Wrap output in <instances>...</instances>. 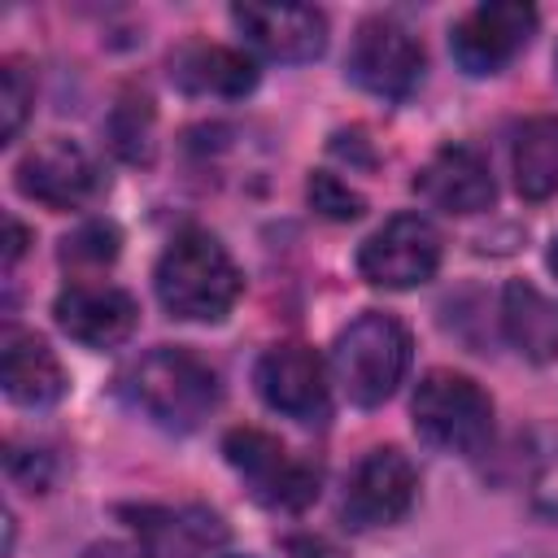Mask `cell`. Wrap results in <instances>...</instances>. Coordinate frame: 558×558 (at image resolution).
<instances>
[{
    "label": "cell",
    "instance_id": "5bb4252c",
    "mask_svg": "<svg viewBox=\"0 0 558 558\" xmlns=\"http://www.w3.org/2000/svg\"><path fill=\"white\" fill-rule=\"evenodd\" d=\"M414 192L445 214H480L497 196L493 170L471 144H445L440 153H432L414 179Z\"/></svg>",
    "mask_w": 558,
    "mask_h": 558
},
{
    "label": "cell",
    "instance_id": "7a4b0ae2",
    "mask_svg": "<svg viewBox=\"0 0 558 558\" xmlns=\"http://www.w3.org/2000/svg\"><path fill=\"white\" fill-rule=\"evenodd\" d=\"M126 401L166 432L201 427L218 405V375L205 357L179 344H157L122 375Z\"/></svg>",
    "mask_w": 558,
    "mask_h": 558
},
{
    "label": "cell",
    "instance_id": "52a82bcc",
    "mask_svg": "<svg viewBox=\"0 0 558 558\" xmlns=\"http://www.w3.org/2000/svg\"><path fill=\"white\" fill-rule=\"evenodd\" d=\"M253 384H257V397L292 418V423H305V427H318L327 423L331 414V388H327V366L323 357L301 344V340H279L270 344L262 357H257V371H253Z\"/></svg>",
    "mask_w": 558,
    "mask_h": 558
},
{
    "label": "cell",
    "instance_id": "4316f807",
    "mask_svg": "<svg viewBox=\"0 0 558 558\" xmlns=\"http://www.w3.org/2000/svg\"><path fill=\"white\" fill-rule=\"evenodd\" d=\"M22 248H26V227H22L17 218H9V244H4V266H13V262L22 257Z\"/></svg>",
    "mask_w": 558,
    "mask_h": 558
},
{
    "label": "cell",
    "instance_id": "3957f363",
    "mask_svg": "<svg viewBox=\"0 0 558 558\" xmlns=\"http://www.w3.org/2000/svg\"><path fill=\"white\" fill-rule=\"evenodd\" d=\"M410 353H414V344H410L405 323L384 310H366L336 336L331 375L353 405L371 410L397 392V384L410 371Z\"/></svg>",
    "mask_w": 558,
    "mask_h": 558
},
{
    "label": "cell",
    "instance_id": "9a60e30c",
    "mask_svg": "<svg viewBox=\"0 0 558 558\" xmlns=\"http://www.w3.org/2000/svg\"><path fill=\"white\" fill-rule=\"evenodd\" d=\"M126 514L153 558H209L227 541L222 519L205 506H140Z\"/></svg>",
    "mask_w": 558,
    "mask_h": 558
},
{
    "label": "cell",
    "instance_id": "9c48e42d",
    "mask_svg": "<svg viewBox=\"0 0 558 558\" xmlns=\"http://www.w3.org/2000/svg\"><path fill=\"white\" fill-rule=\"evenodd\" d=\"M440 266V231L423 214H392L357 248V270L375 288H418Z\"/></svg>",
    "mask_w": 558,
    "mask_h": 558
},
{
    "label": "cell",
    "instance_id": "6da1fadb",
    "mask_svg": "<svg viewBox=\"0 0 558 558\" xmlns=\"http://www.w3.org/2000/svg\"><path fill=\"white\" fill-rule=\"evenodd\" d=\"M153 283H157V301L166 305V314L183 323H222L244 292V275L235 257L227 253L218 235L201 227L179 231L161 248Z\"/></svg>",
    "mask_w": 558,
    "mask_h": 558
},
{
    "label": "cell",
    "instance_id": "7402d4cb",
    "mask_svg": "<svg viewBox=\"0 0 558 558\" xmlns=\"http://www.w3.org/2000/svg\"><path fill=\"white\" fill-rule=\"evenodd\" d=\"M31 100H35L31 74L22 70V61H4L0 65V118H4L0 135H4V144L17 140V131H22L26 113H31Z\"/></svg>",
    "mask_w": 558,
    "mask_h": 558
},
{
    "label": "cell",
    "instance_id": "d4e9b609",
    "mask_svg": "<svg viewBox=\"0 0 558 558\" xmlns=\"http://www.w3.org/2000/svg\"><path fill=\"white\" fill-rule=\"evenodd\" d=\"M78 558H153V554L144 545H135V541H96Z\"/></svg>",
    "mask_w": 558,
    "mask_h": 558
},
{
    "label": "cell",
    "instance_id": "f546056e",
    "mask_svg": "<svg viewBox=\"0 0 558 558\" xmlns=\"http://www.w3.org/2000/svg\"><path fill=\"white\" fill-rule=\"evenodd\" d=\"M554 65H558V57H554Z\"/></svg>",
    "mask_w": 558,
    "mask_h": 558
},
{
    "label": "cell",
    "instance_id": "603a6c76",
    "mask_svg": "<svg viewBox=\"0 0 558 558\" xmlns=\"http://www.w3.org/2000/svg\"><path fill=\"white\" fill-rule=\"evenodd\" d=\"M118 257V227L113 222H83L74 235H65L61 262L74 266H109Z\"/></svg>",
    "mask_w": 558,
    "mask_h": 558
},
{
    "label": "cell",
    "instance_id": "8fae6325",
    "mask_svg": "<svg viewBox=\"0 0 558 558\" xmlns=\"http://www.w3.org/2000/svg\"><path fill=\"white\" fill-rule=\"evenodd\" d=\"M100 170L74 140H44L17 161V192L48 209H78L96 196Z\"/></svg>",
    "mask_w": 558,
    "mask_h": 558
},
{
    "label": "cell",
    "instance_id": "30bf717a",
    "mask_svg": "<svg viewBox=\"0 0 558 558\" xmlns=\"http://www.w3.org/2000/svg\"><path fill=\"white\" fill-rule=\"evenodd\" d=\"M536 9L523 0H484L462 13L449 31V52L466 74H497L506 70L532 39Z\"/></svg>",
    "mask_w": 558,
    "mask_h": 558
},
{
    "label": "cell",
    "instance_id": "484cf974",
    "mask_svg": "<svg viewBox=\"0 0 558 558\" xmlns=\"http://www.w3.org/2000/svg\"><path fill=\"white\" fill-rule=\"evenodd\" d=\"M288 558H344V554L323 536H292L288 541Z\"/></svg>",
    "mask_w": 558,
    "mask_h": 558
},
{
    "label": "cell",
    "instance_id": "ba28073f",
    "mask_svg": "<svg viewBox=\"0 0 558 558\" xmlns=\"http://www.w3.org/2000/svg\"><path fill=\"white\" fill-rule=\"evenodd\" d=\"M418 497V471L414 462L397 449V445H379L371 449L349 484H344V501H340V519L353 532H375V527H392L410 514Z\"/></svg>",
    "mask_w": 558,
    "mask_h": 558
},
{
    "label": "cell",
    "instance_id": "e0dca14e",
    "mask_svg": "<svg viewBox=\"0 0 558 558\" xmlns=\"http://www.w3.org/2000/svg\"><path fill=\"white\" fill-rule=\"evenodd\" d=\"M170 83L192 92V96L235 100V96L253 92L257 70L244 52H235L227 44H187L170 57Z\"/></svg>",
    "mask_w": 558,
    "mask_h": 558
},
{
    "label": "cell",
    "instance_id": "83f0119b",
    "mask_svg": "<svg viewBox=\"0 0 558 558\" xmlns=\"http://www.w3.org/2000/svg\"><path fill=\"white\" fill-rule=\"evenodd\" d=\"M549 270H554V275H558V235H554V240H549Z\"/></svg>",
    "mask_w": 558,
    "mask_h": 558
},
{
    "label": "cell",
    "instance_id": "277c9868",
    "mask_svg": "<svg viewBox=\"0 0 558 558\" xmlns=\"http://www.w3.org/2000/svg\"><path fill=\"white\" fill-rule=\"evenodd\" d=\"M414 432L440 453H480L493 436V397L462 371H427L410 397Z\"/></svg>",
    "mask_w": 558,
    "mask_h": 558
},
{
    "label": "cell",
    "instance_id": "f1b7e54d",
    "mask_svg": "<svg viewBox=\"0 0 558 558\" xmlns=\"http://www.w3.org/2000/svg\"><path fill=\"white\" fill-rule=\"evenodd\" d=\"M510 558H558V554H541V549H532V554H510Z\"/></svg>",
    "mask_w": 558,
    "mask_h": 558
},
{
    "label": "cell",
    "instance_id": "2e32d148",
    "mask_svg": "<svg viewBox=\"0 0 558 558\" xmlns=\"http://www.w3.org/2000/svg\"><path fill=\"white\" fill-rule=\"evenodd\" d=\"M0 384L4 397L17 405H52L65 392V371L57 362V353L31 336V331H4V349H0Z\"/></svg>",
    "mask_w": 558,
    "mask_h": 558
},
{
    "label": "cell",
    "instance_id": "5b68a950",
    "mask_svg": "<svg viewBox=\"0 0 558 558\" xmlns=\"http://www.w3.org/2000/svg\"><path fill=\"white\" fill-rule=\"evenodd\" d=\"M222 453H227L231 471L244 480V488L270 510H305L318 497V466L288 453L275 436H266L257 427L227 432Z\"/></svg>",
    "mask_w": 558,
    "mask_h": 558
},
{
    "label": "cell",
    "instance_id": "7c38bea8",
    "mask_svg": "<svg viewBox=\"0 0 558 558\" xmlns=\"http://www.w3.org/2000/svg\"><path fill=\"white\" fill-rule=\"evenodd\" d=\"M52 314H57V327L87 349H113L140 323V305L131 292L113 283H87V279L61 288L52 301Z\"/></svg>",
    "mask_w": 558,
    "mask_h": 558
},
{
    "label": "cell",
    "instance_id": "cb8c5ba5",
    "mask_svg": "<svg viewBox=\"0 0 558 558\" xmlns=\"http://www.w3.org/2000/svg\"><path fill=\"white\" fill-rule=\"evenodd\" d=\"M532 506L545 514V519H558V449L541 462L536 480H532Z\"/></svg>",
    "mask_w": 558,
    "mask_h": 558
},
{
    "label": "cell",
    "instance_id": "4fadbf2b",
    "mask_svg": "<svg viewBox=\"0 0 558 558\" xmlns=\"http://www.w3.org/2000/svg\"><path fill=\"white\" fill-rule=\"evenodd\" d=\"M231 22L270 61H314L327 48V17L310 4H235Z\"/></svg>",
    "mask_w": 558,
    "mask_h": 558
},
{
    "label": "cell",
    "instance_id": "ffe728a7",
    "mask_svg": "<svg viewBox=\"0 0 558 558\" xmlns=\"http://www.w3.org/2000/svg\"><path fill=\"white\" fill-rule=\"evenodd\" d=\"M109 135L122 161L131 166H148L153 161V109L144 96H126L113 118H109Z\"/></svg>",
    "mask_w": 558,
    "mask_h": 558
},
{
    "label": "cell",
    "instance_id": "ac0fdd59",
    "mask_svg": "<svg viewBox=\"0 0 558 558\" xmlns=\"http://www.w3.org/2000/svg\"><path fill=\"white\" fill-rule=\"evenodd\" d=\"M501 327H506V340L527 362H554L558 357V296L541 292L536 283H527V279L506 283Z\"/></svg>",
    "mask_w": 558,
    "mask_h": 558
},
{
    "label": "cell",
    "instance_id": "44dd1931",
    "mask_svg": "<svg viewBox=\"0 0 558 558\" xmlns=\"http://www.w3.org/2000/svg\"><path fill=\"white\" fill-rule=\"evenodd\" d=\"M305 196H310V209L331 218V222H353L366 209V201L344 179H336L331 170H314L310 183H305Z\"/></svg>",
    "mask_w": 558,
    "mask_h": 558
},
{
    "label": "cell",
    "instance_id": "d6986e66",
    "mask_svg": "<svg viewBox=\"0 0 558 558\" xmlns=\"http://www.w3.org/2000/svg\"><path fill=\"white\" fill-rule=\"evenodd\" d=\"M514 187L523 201H549L558 192V118L541 113L527 118L510 148Z\"/></svg>",
    "mask_w": 558,
    "mask_h": 558
},
{
    "label": "cell",
    "instance_id": "8992f818",
    "mask_svg": "<svg viewBox=\"0 0 558 558\" xmlns=\"http://www.w3.org/2000/svg\"><path fill=\"white\" fill-rule=\"evenodd\" d=\"M349 78L379 96V100H405L418 83H423V44L392 17H366L353 31L349 44Z\"/></svg>",
    "mask_w": 558,
    "mask_h": 558
}]
</instances>
